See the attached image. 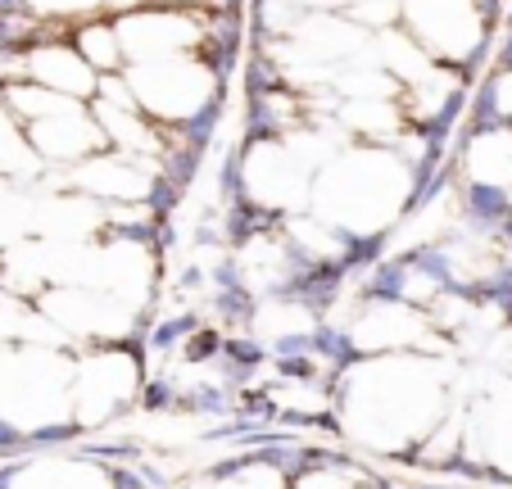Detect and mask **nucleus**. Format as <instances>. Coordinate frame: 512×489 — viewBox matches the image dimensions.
Here are the masks:
<instances>
[{
    "mask_svg": "<svg viewBox=\"0 0 512 489\" xmlns=\"http://www.w3.org/2000/svg\"><path fill=\"white\" fill-rule=\"evenodd\" d=\"M340 422L377 453L413 449L445 422V376L422 354H381L354 363L340 381Z\"/></svg>",
    "mask_w": 512,
    "mask_h": 489,
    "instance_id": "1",
    "label": "nucleus"
},
{
    "mask_svg": "<svg viewBox=\"0 0 512 489\" xmlns=\"http://www.w3.org/2000/svg\"><path fill=\"white\" fill-rule=\"evenodd\" d=\"M413 177L399 154L349 150L322 168L313 186V213L340 236H381L404 213Z\"/></svg>",
    "mask_w": 512,
    "mask_h": 489,
    "instance_id": "2",
    "label": "nucleus"
},
{
    "mask_svg": "<svg viewBox=\"0 0 512 489\" xmlns=\"http://www.w3.org/2000/svg\"><path fill=\"white\" fill-rule=\"evenodd\" d=\"M123 87L132 96V105L164 132V127L195 123L213 105L218 73L200 55H173V59H155V64H132V77Z\"/></svg>",
    "mask_w": 512,
    "mask_h": 489,
    "instance_id": "3",
    "label": "nucleus"
},
{
    "mask_svg": "<svg viewBox=\"0 0 512 489\" xmlns=\"http://www.w3.org/2000/svg\"><path fill=\"white\" fill-rule=\"evenodd\" d=\"M399 14L408 23V41L431 64H476L485 55V19L481 0H399Z\"/></svg>",
    "mask_w": 512,
    "mask_h": 489,
    "instance_id": "4",
    "label": "nucleus"
},
{
    "mask_svg": "<svg viewBox=\"0 0 512 489\" xmlns=\"http://www.w3.org/2000/svg\"><path fill=\"white\" fill-rule=\"evenodd\" d=\"M141 390V367L123 345H100L73 354V385H68V408L73 426H100L118 417Z\"/></svg>",
    "mask_w": 512,
    "mask_h": 489,
    "instance_id": "5",
    "label": "nucleus"
},
{
    "mask_svg": "<svg viewBox=\"0 0 512 489\" xmlns=\"http://www.w3.org/2000/svg\"><path fill=\"white\" fill-rule=\"evenodd\" d=\"M245 191L263 209H290L309 195V168L286 141H259L245 159Z\"/></svg>",
    "mask_w": 512,
    "mask_h": 489,
    "instance_id": "6",
    "label": "nucleus"
},
{
    "mask_svg": "<svg viewBox=\"0 0 512 489\" xmlns=\"http://www.w3.org/2000/svg\"><path fill=\"white\" fill-rule=\"evenodd\" d=\"M28 87H41L64 100H96V68L73 46H37L28 50Z\"/></svg>",
    "mask_w": 512,
    "mask_h": 489,
    "instance_id": "7",
    "label": "nucleus"
},
{
    "mask_svg": "<svg viewBox=\"0 0 512 489\" xmlns=\"http://www.w3.org/2000/svg\"><path fill=\"white\" fill-rule=\"evenodd\" d=\"M10 489H114V476L96 462L78 458H41L10 480Z\"/></svg>",
    "mask_w": 512,
    "mask_h": 489,
    "instance_id": "8",
    "label": "nucleus"
},
{
    "mask_svg": "<svg viewBox=\"0 0 512 489\" xmlns=\"http://www.w3.org/2000/svg\"><path fill=\"white\" fill-rule=\"evenodd\" d=\"M28 5L41 19H55V14H91V10H100L105 0H28Z\"/></svg>",
    "mask_w": 512,
    "mask_h": 489,
    "instance_id": "9",
    "label": "nucleus"
}]
</instances>
